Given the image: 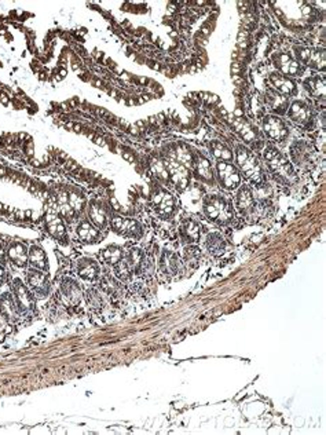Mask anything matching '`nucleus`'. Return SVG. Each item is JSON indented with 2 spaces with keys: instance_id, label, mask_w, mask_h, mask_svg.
<instances>
[{
  "instance_id": "nucleus-1",
  "label": "nucleus",
  "mask_w": 326,
  "mask_h": 435,
  "mask_svg": "<svg viewBox=\"0 0 326 435\" xmlns=\"http://www.w3.org/2000/svg\"><path fill=\"white\" fill-rule=\"evenodd\" d=\"M204 211L208 218L219 223H227L232 218V211L230 204L219 196H212L205 200Z\"/></svg>"
},
{
  "instance_id": "nucleus-2",
  "label": "nucleus",
  "mask_w": 326,
  "mask_h": 435,
  "mask_svg": "<svg viewBox=\"0 0 326 435\" xmlns=\"http://www.w3.org/2000/svg\"><path fill=\"white\" fill-rule=\"evenodd\" d=\"M236 153H237L238 165L245 172V175L248 176L249 179L254 183H256V185H262L263 183V175H262V170H260V165L258 164L256 159L242 146H237Z\"/></svg>"
},
{
  "instance_id": "nucleus-3",
  "label": "nucleus",
  "mask_w": 326,
  "mask_h": 435,
  "mask_svg": "<svg viewBox=\"0 0 326 435\" xmlns=\"http://www.w3.org/2000/svg\"><path fill=\"white\" fill-rule=\"evenodd\" d=\"M29 291L34 293L38 297H46L50 291V282L44 271L39 269H30L26 274Z\"/></svg>"
},
{
  "instance_id": "nucleus-4",
  "label": "nucleus",
  "mask_w": 326,
  "mask_h": 435,
  "mask_svg": "<svg viewBox=\"0 0 326 435\" xmlns=\"http://www.w3.org/2000/svg\"><path fill=\"white\" fill-rule=\"evenodd\" d=\"M218 176H219V182L220 185L227 190H234L236 187H238L240 182H241V176L240 172L234 167V165L228 164L226 161H220L218 163Z\"/></svg>"
},
{
  "instance_id": "nucleus-5",
  "label": "nucleus",
  "mask_w": 326,
  "mask_h": 435,
  "mask_svg": "<svg viewBox=\"0 0 326 435\" xmlns=\"http://www.w3.org/2000/svg\"><path fill=\"white\" fill-rule=\"evenodd\" d=\"M12 293L14 300L17 303L18 310L22 313H30L34 308V299L32 296V292L29 291L28 286H25L21 280H16L12 284Z\"/></svg>"
},
{
  "instance_id": "nucleus-6",
  "label": "nucleus",
  "mask_w": 326,
  "mask_h": 435,
  "mask_svg": "<svg viewBox=\"0 0 326 435\" xmlns=\"http://www.w3.org/2000/svg\"><path fill=\"white\" fill-rule=\"evenodd\" d=\"M264 159L267 161V164L270 167L271 170L274 171L276 174H280V175H292V167L288 163L285 157L282 156L276 149H274L272 146H268V148L264 150Z\"/></svg>"
},
{
  "instance_id": "nucleus-7",
  "label": "nucleus",
  "mask_w": 326,
  "mask_h": 435,
  "mask_svg": "<svg viewBox=\"0 0 326 435\" xmlns=\"http://www.w3.org/2000/svg\"><path fill=\"white\" fill-rule=\"evenodd\" d=\"M263 130L268 135V138L276 142H282L288 137V128L284 121L280 120L276 116H268L263 121Z\"/></svg>"
},
{
  "instance_id": "nucleus-8",
  "label": "nucleus",
  "mask_w": 326,
  "mask_h": 435,
  "mask_svg": "<svg viewBox=\"0 0 326 435\" xmlns=\"http://www.w3.org/2000/svg\"><path fill=\"white\" fill-rule=\"evenodd\" d=\"M166 170L168 174L172 178V181L175 183L178 190H184L188 185V171L186 167H183L182 164H179L175 160H170L166 161Z\"/></svg>"
},
{
  "instance_id": "nucleus-9",
  "label": "nucleus",
  "mask_w": 326,
  "mask_h": 435,
  "mask_svg": "<svg viewBox=\"0 0 326 435\" xmlns=\"http://www.w3.org/2000/svg\"><path fill=\"white\" fill-rule=\"evenodd\" d=\"M112 226L113 229L120 233L122 236L128 237H139L142 234V227L136 220L127 219V218H122V216H114L112 219Z\"/></svg>"
},
{
  "instance_id": "nucleus-10",
  "label": "nucleus",
  "mask_w": 326,
  "mask_h": 435,
  "mask_svg": "<svg viewBox=\"0 0 326 435\" xmlns=\"http://www.w3.org/2000/svg\"><path fill=\"white\" fill-rule=\"evenodd\" d=\"M0 314L8 321H16L20 317L17 303L10 293H3L0 296Z\"/></svg>"
},
{
  "instance_id": "nucleus-11",
  "label": "nucleus",
  "mask_w": 326,
  "mask_h": 435,
  "mask_svg": "<svg viewBox=\"0 0 326 435\" xmlns=\"http://www.w3.org/2000/svg\"><path fill=\"white\" fill-rule=\"evenodd\" d=\"M76 269H78V274L84 280H95L100 274V264L96 263L94 259H80L78 260Z\"/></svg>"
},
{
  "instance_id": "nucleus-12",
  "label": "nucleus",
  "mask_w": 326,
  "mask_h": 435,
  "mask_svg": "<svg viewBox=\"0 0 326 435\" xmlns=\"http://www.w3.org/2000/svg\"><path fill=\"white\" fill-rule=\"evenodd\" d=\"M8 258L18 267H25L28 263V248L22 242H12L8 247Z\"/></svg>"
},
{
  "instance_id": "nucleus-13",
  "label": "nucleus",
  "mask_w": 326,
  "mask_h": 435,
  "mask_svg": "<svg viewBox=\"0 0 326 435\" xmlns=\"http://www.w3.org/2000/svg\"><path fill=\"white\" fill-rule=\"evenodd\" d=\"M160 266L161 270L166 274H176L182 269V262H180V259H179L176 253L166 251L161 256Z\"/></svg>"
},
{
  "instance_id": "nucleus-14",
  "label": "nucleus",
  "mask_w": 326,
  "mask_h": 435,
  "mask_svg": "<svg viewBox=\"0 0 326 435\" xmlns=\"http://www.w3.org/2000/svg\"><path fill=\"white\" fill-rule=\"evenodd\" d=\"M289 117L298 124H307L311 120V112L303 102H294L289 109Z\"/></svg>"
},
{
  "instance_id": "nucleus-15",
  "label": "nucleus",
  "mask_w": 326,
  "mask_h": 435,
  "mask_svg": "<svg viewBox=\"0 0 326 435\" xmlns=\"http://www.w3.org/2000/svg\"><path fill=\"white\" fill-rule=\"evenodd\" d=\"M153 204L156 205L157 211L162 215H170L174 211V198L170 193L161 190L153 197Z\"/></svg>"
},
{
  "instance_id": "nucleus-16",
  "label": "nucleus",
  "mask_w": 326,
  "mask_h": 435,
  "mask_svg": "<svg viewBox=\"0 0 326 435\" xmlns=\"http://www.w3.org/2000/svg\"><path fill=\"white\" fill-rule=\"evenodd\" d=\"M61 288L62 293H64V296H65L68 302L76 303L80 300V297H82V289H80L78 284L73 278H65V280L62 281Z\"/></svg>"
},
{
  "instance_id": "nucleus-17",
  "label": "nucleus",
  "mask_w": 326,
  "mask_h": 435,
  "mask_svg": "<svg viewBox=\"0 0 326 435\" xmlns=\"http://www.w3.org/2000/svg\"><path fill=\"white\" fill-rule=\"evenodd\" d=\"M274 62L284 75H298V64L296 61H293L289 55L278 54L274 58Z\"/></svg>"
},
{
  "instance_id": "nucleus-18",
  "label": "nucleus",
  "mask_w": 326,
  "mask_h": 435,
  "mask_svg": "<svg viewBox=\"0 0 326 435\" xmlns=\"http://www.w3.org/2000/svg\"><path fill=\"white\" fill-rule=\"evenodd\" d=\"M28 262L34 266V269L46 270L47 266H48L47 264V256H46L44 251L40 247H38V245H34V247L29 248Z\"/></svg>"
},
{
  "instance_id": "nucleus-19",
  "label": "nucleus",
  "mask_w": 326,
  "mask_h": 435,
  "mask_svg": "<svg viewBox=\"0 0 326 435\" xmlns=\"http://www.w3.org/2000/svg\"><path fill=\"white\" fill-rule=\"evenodd\" d=\"M205 247L214 255H220L226 249V241L219 233H210L206 236L205 240Z\"/></svg>"
},
{
  "instance_id": "nucleus-20",
  "label": "nucleus",
  "mask_w": 326,
  "mask_h": 435,
  "mask_svg": "<svg viewBox=\"0 0 326 435\" xmlns=\"http://www.w3.org/2000/svg\"><path fill=\"white\" fill-rule=\"evenodd\" d=\"M180 236L184 241L194 242L198 240L200 237V226L194 220H186L180 226Z\"/></svg>"
},
{
  "instance_id": "nucleus-21",
  "label": "nucleus",
  "mask_w": 326,
  "mask_h": 435,
  "mask_svg": "<svg viewBox=\"0 0 326 435\" xmlns=\"http://www.w3.org/2000/svg\"><path fill=\"white\" fill-rule=\"evenodd\" d=\"M78 236L80 240H83L86 242H94L98 240L100 233H98V230L95 229L94 226L90 225L87 220H84L78 226Z\"/></svg>"
},
{
  "instance_id": "nucleus-22",
  "label": "nucleus",
  "mask_w": 326,
  "mask_h": 435,
  "mask_svg": "<svg viewBox=\"0 0 326 435\" xmlns=\"http://www.w3.org/2000/svg\"><path fill=\"white\" fill-rule=\"evenodd\" d=\"M88 216L96 227H104L106 223V212L104 207L98 203H91L88 208Z\"/></svg>"
},
{
  "instance_id": "nucleus-23",
  "label": "nucleus",
  "mask_w": 326,
  "mask_h": 435,
  "mask_svg": "<svg viewBox=\"0 0 326 435\" xmlns=\"http://www.w3.org/2000/svg\"><path fill=\"white\" fill-rule=\"evenodd\" d=\"M144 252L139 248H131L128 249L126 255H122V259L127 262L128 267L131 269V271H138L139 266L144 260Z\"/></svg>"
},
{
  "instance_id": "nucleus-24",
  "label": "nucleus",
  "mask_w": 326,
  "mask_h": 435,
  "mask_svg": "<svg viewBox=\"0 0 326 435\" xmlns=\"http://www.w3.org/2000/svg\"><path fill=\"white\" fill-rule=\"evenodd\" d=\"M290 152H292L293 161H294L296 164L302 165L310 161V149L306 143L303 142L294 143V145L292 146V149H290Z\"/></svg>"
},
{
  "instance_id": "nucleus-25",
  "label": "nucleus",
  "mask_w": 326,
  "mask_h": 435,
  "mask_svg": "<svg viewBox=\"0 0 326 435\" xmlns=\"http://www.w3.org/2000/svg\"><path fill=\"white\" fill-rule=\"evenodd\" d=\"M271 79V83H272V86L278 90V91H281L282 94H286V95H289V94L293 93V90H294V86H293V83L289 80V79H286L285 76H282V75H280V73H272L270 76Z\"/></svg>"
},
{
  "instance_id": "nucleus-26",
  "label": "nucleus",
  "mask_w": 326,
  "mask_h": 435,
  "mask_svg": "<svg viewBox=\"0 0 326 435\" xmlns=\"http://www.w3.org/2000/svg\"><path fill=\"white\" fill-rule=\"evenodd\" d=\"M236 203H237V207L242 211H246L252 207L254 204V196H252V192L248 186H242L237 193V197H236Z\"/></svg>"
},
{
  "instance_id": "nucleus-27",
  "label": "nucleus",
  "mask_w": 326,
  "mask_h": 435,
  "mask_svg": "<svg viewBox=\"0 0 326 435\" xmlns=\"http://www.w3.org/2000/svg\"><path fill=\"white\" fill-rule=\"evenodd\" d=\"M232 124L236 127L238 134L245 139V142H252V141L254 142L256 141V132L252 130V127L249 126L246 121H244L242 119H236L232 121Z\"/></svg>"
},
{
  "instance_id": "nucleus-28",
  "label": "nucleus",
  "mask_w": 326,
  "mask_h": 435,
  "mask_svg": "<svg viewBox=\"0 0 326 435\" xmlns=\"http://www.w3.org/2000/svg\"><path fill=\"white\" fill-rule=\"evenodd\" d=\"M47 227H48V231H50L52 236L58 238V240H65L66 237V230H65V226L62 223V220L56 216H51L48 218V222H47Z\"/></svg>"
},
{
  "instance_id": "nucleus-29",
  "label": "nucleus",
  "mask_w": 326,
  "mask_h": 435,
  "mask_svg": "<svg viewBox=\"0 0 326 435\" xmlns=\"http://www.w3.org/2000/svg\"><path fill=\"white\" fill-rule=\"evenodd\" d=\"M210 150L212 154L215 156L216 159H219L220 161H230L232 159V153L230 149L227 148L224 143L222 142H212L210 143Z\"/></svg>"
},
{
  "instance_id": "nucleus-30",
  "label": "nucleus",
  "mask_w": 326,
  "mask_h": 435,
  "mask_svg": "<svg viewBox=\"0 0 326 435\" xmlns=\"http://www.w3.org/2000/svg\"><path fill=\"white\" fill-rule=\"evenodd\" d=\"M196 168H197V174L200 175V178H202L205 181H212V170H210V164L208 159H205L202 156H200L197 159V163H196Z\"/></svg>"
},
{
  "instance_id": "nucleus-31",
  "label": "nucleus",
  "mask_w": 326,
  "mask_h": 435,
  "mask_svg": "<svg viewBox=\"0 0 326 435\" xmlns=\"http://www.w3.org/2000/svg\"><path fill=\"white\" fill-rule=\"evenodd\" d=\"M175 161H178L179 164H182L186 168H190L194 164L193 156L188 152V149H186L184 146L176 148V150H175Z\"/></svg>"
},
{
  "instance_id": "nucleus-32",
  "label": "nucleus",
  "mask_w": 326,
  "mask_h": 435,
  "mask_svg": "<svg viewBox=\"0 0 326 435\" xmlns=\"http://www.w3.org/2000/svg\"><path fill=\"white\" fill-rule=\"evenodd\" d=\"M102 258L105 262L110 264L118 263L122 259V248L116 247V245H112V247L106 248L105 251L102 252Z\"/></svg>"
},
{
  "instance_id": "nucleus-33",
  "label": "nucleus",
  "mask_w": 326,
  "mask_h": 435,
  "mask_svg": "<svg viewBox=\"0 0 326 435\" xmlns=\"http://www.w3.org/2000/svg\"><path fill=\"white\" fill-rule=\"evenodd\" d=\"M114 274H116V277L118 278V280L122 281H126L130 278V275H131V269L128 267L127 262H126L124 259H122L118 263L114 264Z\"/></svg>"
},
{
  "instance_id": "nucleus-34",
  "label": "nucleus",
  "mask_w": 326,
  "mask_h": 435,
  "mask_svg": "<svg viewBox=\"0 0 326 435\" xmlns=\"http://www.w3.org/2000/svg\"><path fill=\"white\" fill-rule=\"evenodd\" d=\"M152 171L154 172L156 176H158L160 179H164L166 181L170 178V174H168V170H166V165L160 161V160H153L152 163Z\"/></svg>"
},
{
  "instance_id": "nucleus-35",
  "label": "nucleus",
  "mask_w": 326,
  "mask_h": 435,
  "mask_svg": "<svg viewBox=\"0 0 326 435\" xmlns=\"http://www.w3.org/2000/svg\"><path fill=\"white\" fill-rule=\"evenodd\" d=\"M306 87L308 88L311 93L316 94V95H320V88L322 90V91L325 90V87H324V82L320 80V79H310V80H307V82H306Z\"/></svg>"
},
{
  "instance_id": "nucleus-36",
  "label": "nucleus",
  "mask_w": 326,
  "mask_h": 435,
  "mask_svg": "<svg viewBox=\"0 0 326 435\" xmlns=\"http://www.w3.org/2000/svg\"><path fill=\"white\" fill-rule=\"evenodd\" d=\"M69 204H70V207L73 208V211L76 212V211H82L84 207V198L80 196V194H70L69 196Z\"/></svg>"
},
{
  "instance_id": "nucleus-37",
  "label": "nucleus",
  "mask_w": 326,
  "mask_h": 435,
  "mask_svg": "<svg viewBox=\"0 0 326 435\" xmlns=\"http://www.w3.org/2000/svg\"><path fill=\"white\" fill-rule=\"evenodd\" d=\"M200 256V249L196 247H188L184 249V258L188 260H197Z\"/></svg>"
},
{
  "instance_id": "nucleus-38",
  "label": "nucleus",
  "mask_w": 326,
  "mask_h": 435,
  "mask_svg": "<svg viewBox=\"0 0 326 435\" xmlns=\"http://www.w3.org/2000/svg\"><path fill=\"white\" fill-rule=\"evenodd\" d=\"M296 54H298V60L303 61V62H306V64H308L310 60H311L312 53H311V50L308 49H296Z\"/></svg>"
},
{
  "instance_id": "nucleus-39",
  "label": "nucleus",
  "mask_w": 326,
  "mask_h": 435,
  "mask_svg": "<svg viewBox=\"0 0 326 435\" xmlns=\"http://www.w3.org/2000/svg\"><path fill=\"white\" fill-rule=\"evenodd\" d=\"M238 46H240L241 49H245V47H246V33L245 32L240 33V38H238Z\"/></svg>"
},
{
  "instance_id": "nucleus-40",
  "label": "nucleus",
  "mask_w": 326,
  "mask_h": 435,
  "mask_svg": "<svg viewBox=\"0 0 326 435\" xmlns=\"http://www.w3.org/2000/svg\"><path fill=\"white\" fill-rule=\"evenodd\" d=\"M4 275H6V273H4V269L0 266V285H2V282H3V280H4Z\"/></svg>"
},
{
  "instance_id": "nucleus-41",
  "label": "nucleus",
  "mask_w": 326,
  "mask_h": 435,
  "mask_svg": "<svg viewBox=\"0 0 326 435\" xmlns=\"http://www.w3.org/2000/svg\"><path fill=\"white\" fill-rule=\"evenodd\" d=\"M0 262H4V251L0 247Z\"/></svg>"
},
{
  "instance_id": "nucleus-42",
  "label": "nucleus",
  "mask_w": 326,
  "mask_h": 435,
  "mask_svg": "<svg viewBox=\"0 0 326 435\" xmlns=\"http://www.w3.org/2000/svg\"><path fill=\"white\" fill-rule=\"evenodd\" d=\"M95 142H96V143H100V145H105V143H104V141H102V139H100V138H96V141H95Z\"/></svg>"
}]
</instances>
